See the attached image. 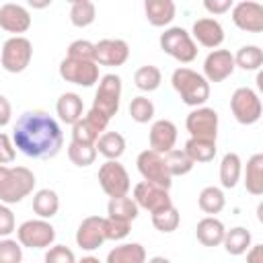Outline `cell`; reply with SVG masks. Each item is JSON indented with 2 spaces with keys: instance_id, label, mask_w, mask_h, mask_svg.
Returning <instances> with one entry per match:
<instances>
[{
  "instance_id": "obj_23",
  "label": "cell",
  "mask_w": 263,
  "mask_h": 263,
  "mask_svg": "<svg viewBox=\"0 0 263 263\" xmlns=\"http://www.w3.org/2000/svg\"><path fill=\"white\" fill-rule=\"evenodd\" d=\"M144 12L152 27H166L177 14V4L173 0H146Z\"/></svg>"
},
{
  "instance_id": "obj_18",
  "label": "cell",
  "mask_w": 263,
  "mask_h": 263,
  "mask_svg": "<svg viewBox=\"0 0 263 263\" xmlns=\"http://www.w3.org/2000/svg\"><path fill=\"white\" fill-rule=\"evenodd\" d=\"M129 58V45L123 39H101L95 43L97 66H123Z\"/></svg>"
},
{
  "instance_id": "obj_1",
  "label": "cell",
  "mask_w": 263,
  "mask_h": 263,
  "mask_svg": "<svg viewBox=\"0 0 263 263\" xmlns=\"http://www.w3.org/2000/svg\"><path fill=\"white\" fill-rule=\"evenodd\" d=\"M10 138L14 148L29 158H53L64 146L60 123L45 111H25L16 119Z\"/></svg>"
},
{
  "instance_id": "obj_9",
  "label": "cell",
  "mask_w": 263,
  "mask_h": 263,
  "mask_svg": "<svg viewBox=\"0 0 263 263\" xmlns=\"http://www.w3.org/2000/svg\"><path fill=\"white\" fill-rule=\"evenodd\" d=\"M136 166H138V173L142 175L144 181L152 183V185H158L162 189H171L173 185V177L168 175L166 171V164H164V156L154 152V150H142L136 158Z\"/></svg>"
},
{
  "instance_id": "obj_37",
  "label": "cell",
  "mask_w": 263,
  "mask_h": 263,
  "mask_svg": "<svg viewBox=\"0 0 263 263\" xmlns=\"http://www.w3.org/2000/svg\"><path fill=\"white\" fill-rule=\"evenodd\" d=\"M150 218H152V226L158 232H164V234L175 232L179 228V224H181V214H179V210L175 205H166V208H162L158 212H152Z\"/></svg>"
},
{
  "instance_id": "obj_14",
  "label": "cell",
  "mask_w": 263,
  "mask_h": 263,
  "mask_svg": "<svg viewBox=\"0 0 263 263\" xmlns=\"http://www.w3.org/2000/svg\"><path fill=\"white\" fill-rule=\"evenodd\" d=\"M138 208L146 210V212H158L166 205H173V199L168 195V189H162L158 185H152L148 181H140L136 187H134V197Z\"/></svg>"
},
{
  "instance_id": "obj_41",
  "label": "cell",
  "mask_w": 263,
  "mask_h": 263,
  "mask_svg": "<svg viewBox=\"0 0 263 263\" xmlns=\"http://www.w3.org/2000/svg\"><path fill=\"white\" fill-rule=\"evenodd\" d=\"M66 58L80 62H95V43H90L88 39H76L68 45Z\"/></svg>"
},
{
  "instance_id": "obj_8",
  "label": "cell",
  "mask_w": 263,
  "mask_h": 263,
  "mask_svg": "<svg viewBox=\"0 0 263 263\" xmlns=\"http://www.w3.org/2000/svg\"><path fill=\"white\" fill-rule=\"evenodd\" d=\"M16 240L27 249H49L55 240V228L43 218L25 220L16 228Z\"/></svg>"
},
{
  "instance_id": "obj_27",
  "label": "cell",
  "mask_w": 263,
  "mask_h": 263,
  "mask_svg": "<svg viewBox=\"0 0 263 263\" xmlns=\"http://www.w3.org/2000/svg\"><path fill=\"white\" fill-rule=\"evenodd\" d=\"M240 175H242L240 156L236 152H226L222 156V162H220V185L224 189H232L240 181Z\"/></svg>"
},
{
  "instance_id": "obj_40",
  "label": "cell",
  "mask_w": 263,
  "mask_h": 263,
  "mask_svg": "<svg viewBox=\"0 0 263 263\" xmlns=\"http://www.w3.org/2000/svg\"><path fill=\"white\" fill-rule=\"evenodd\" d=\"M129 117L136 123H148V121H152V117H154V103L148 97H144V95L134 97L132 103H129Z\"/></svg>"
},
{
  "instance_id": "obj_45",
  "label": "cell",
  "mask_w": 263,
  "mask_h": 263,
  "mask_svg": "<svg viewBox=\"0 0 263 263\" xmlns=\"http://www.w3.org/2000/svg\"><path fill=\"white\" fill-rule=\"evenodd\" d=\"M14 230H16V220H14V214H12L10 205L0 203V236L8 238Z\"/></svg>"
},
{
  "instance_id": "obj_50",
  "label": "cell",
  "mask_w": 263,
  "mask_h": 263,
  "mask_svg": "<svg viewBox=\"0 0 263 263\" xmlns=\"http://www.w3.org/2000/svg\"><path fill=\"white\" fill-rule=\"evenodd\" d=\"M76 263H103V261L99 257H95V255H86L82 259H76Z\"/></svg>"
},
{
  "instance_id": "obj_35",
  "label": "cell",
  "mask_w": 263,
  "mask_h": 263,
  "mask_svg": "<svg viewBox=\"0 0 263 263\" xmlns=\"http://www.w3.org/2000/svg\"><path fill=\"white\" fill-rule=\"evenodd\" d=\"M234 55V66L247 72H255L263 66V49L259 45H242Z\"/></svg>"
},
{
  "instance_id": "obj_16",
  "label": "cell",
  "mask_w": 263,
  "mask_h": 263,
  "mask_svg": "<svg viewBox=\"0 0 263 263\" xmlns=\"http://www.w3.org/2000/svg\"><path fill=\"white\" fill-rule=\"evenodd\" d=\"M234 55L228 49H212L203 60V78L208 82H222L234 72Z\"/></svg>"
},
{
  "instance_id": "obj_20",
  "label": "cell",
  "mask_w": 263,
  "mask_h": 263,
  "mask_svg": "<svg viewBox=\"0 0 263 263\" xmlns=\"http://www.w3.org/2000/svg\"><path fill=\"white\" fill-rule=\"evenodd\" d=\"M0 29L6 33H12V37H18L21 33H27L31 29V14L23 4L6 2L0 6Z\"/></svg>"
},
{
  "instance_id": "obj_34",
  "label": "cell",
  "mask_w": 263,
  "mask_h": 263,
  "mask_svg": "<svg viewBox=\"0 0 263 263\" xmlns=\"http://www.w3.org/2000/svg\"><path fill=\"white\" fill-rule=\"evenodd\" d=\"M97 18V6L90 0H74L70 4V23L78 29L92 25Z\"/></svg>"
},
{
  "instance_id": "obj_17",
  "label": "cell",
  "mask_w": 263,
  "mask_h": 263,
  "mask_svg": "<svg viewBox=\"0 0 263 263\" xmlns=\"http://www.w3.org/2000/svg\"><path fill=\"white\" fill-rule=\"evenodd\" d=\"M105 218L103 216H86L76 228V245L82 251H97L105 242Z\"/></svg>"
},
{
  "instance_id": "obj_12",
  "label": "cell",
  "mask_w": 263,
  "mask_h": 263,
  "mask_svg": "<svg viewBox=\"0 0 263 263\" xmlns=\"http://www.w3.org/2000/svg\"><path fill=\"white\" fill-rule=\"evenodd\" d=\"M60 76L66 82L88 88L95 82H99V66L95 62H80V60L64 58L60 62Z\"/></svg>"
},
{
  "instance_id": "obj_19",
  "label": "cell",
  "mask_w": 263,
  "mask_h": 263,
  "mask_svg": "<svg viewBox=\"0 0 263 263\" xmlns=\"http://www.w3.org/2000/svg\"><path fill=\"white\" fill-rule=\"evenodd\" d=\"M191 39L195 41V45H203L208 49H218L224 41V27L220 25L218 18H212V16H203V18H197L191 27Z\"/></svg>"
},
{
  "instance_id": "obj_51",
  "label": "cell",
  "mask_w": 263,
  "mask_h": 263,
  "mask_svg": "<svg viewBox=\"0 0 263 263\" xmlns=\"http://www.w3.org/2000/svg\"><path fill=\"white\" fill-rule=\"evenodd\" d=\"M146 263H171L166 257H162V255H156V257H152V259H148Z\"/></svg>"
},
{
  "instance_id": "obj_3",
  "label": "cell",
  "mask_w": 263,
  "mask_h": 263,
  "mask_svg": "<svg viewBox=\"0 0 263 263\" xmlns=\"http://www.w3.org/2000/svg\"><path fill=\"white\" fill-rule=\"evenodd\" d=\"M171 84L175 88V92L181 97V101L189 107H203L205 101L210 99V82L195 70L181 66L173 72L171 76Z\"/></svg>"
},
{
  "instance_id": "obj_44",
  "label": "cell",
  "mask_w": 263,
  "mask_h": 263,
  "mask_svg": "<svg viewBox=\"0 0 263 263\" xmlns=\"http://www.w3.org/2000/svg\"><path fill=\"white\" fill-rule=\"evenodd\" d=\"M129 222L117 220V218H105V238L107 240H123L129 234Z\"/></svg>"
},
{
  "instance_id": "obj_21",
  "label": "cell",
  "mask_w": 263,
  "mask_h": 263,
  "mask_svg": "<svg viewBox=\"0 0 263 263\" xmlns=\"http://www.w3.org/2000/svg\"><path fill=\"white\" fill-rule=\"evenodd\" d=\"M148 140H150V150L158 154H166L177 144V125L171 119H156L150 125Z\"/></svg>"
},
{
  "instance_id": "obj_4",
  "label": "cell",
  "mask_w": 263,
  "mask_h": 263,
  "mask_svg": "<svg viewBox=\"0 0 263 263\" xmlns=\"http://www.w3.org/2000/svg\"><path fill=\"white\" fill-rule=\"evenodd\" d=\"M158 45L166 55H171L181 64H191L197 58V45L191 39L189 31L183 27L164 29V33H160L158 37Z\"/></svg>"
},
{
  "instance_id": "obj_30",
  "label": "cell",
  "mask_w": 263,
  "mask_h": 263,
  "mask_svg": "<svg viewBox=\"0 0 263 263\" xmlns=\"http://www.w3.org/2000/svg\"><path fill=\"white\" fill-rule=\"evenodd\" d=\"M60 210V197L53 189H39L33 193V212L43 218V220H49L58 214Z\"/></svg>"
},
{
  "instance_id": "obj_39",
  "label": "cell",
  "mask_w": 263,
  "mask_h": 263,
  "mask_svg": "<svg viewBox=\"0 0 263 263\" xmlns=\"http://www.w3.org/2000/svg\"><path fill=\"white\" fill-rule=\"evenodd\" d=\"M68 158L72 164L84 168L90 166L97 160V148L88 146V144H78V142H70L68 144Z\"/></svg>"
},
{
  "instance_id": "obj_38",
  "label": "cell",
  "mask_w": 263,
  "mask_h": 263,
  "mask_svg": "<svg viewBox=\"0 0 263 263\" xmlns=\"http://www.w3.org/2000/svg\"><path fill=\"white\" fill-rule=\"evenodd\" d=\"M160 82H162V74H160V70H158L156 66H152V64H146V66L138 68L136 74H134V84H136V88H140V90H144V92L156 90V88L160 86Z\"/></svg>"
},
{
  "instance_id": "obj_31",
  "label": "cell",
  "mask_w": 263,
  "mask_h": 263,
  "mask_svg": "<svg viewBox=\"0 0 263 263\" xmlns=\"http://www.w3.org/2000/svg\"><path fill=\"white\" fill-rule=\"evenodd\" d=\"M197 205L201 212H205L208 216H216L224 210L226 205V197H224V191L216 185H208L199 191V197H197Z\"/></svg>"
},
{
  "instance_id": "obj_24",
  "label": "cell",
  "mask_w": 263,
  "mask_h": 263,
  "mask_svg": "<svg viewBox=\"0 0 263 263\" xmlns=\"http://www.w3.org/2000/svg\"><path fill=\"white\" fill-rule=\"evenodd\" d=\"M55 113H58L60 121H64L68 125H74L84 115L82 97L76 95V92H64V95H60V99L55 103Z\"/></svg>"
},
{
  "instance_id": "obj_42",
  "label": "cell",
  "mask_w": 263,
  "mask_h": 263,
  "mask_svg": "<svg viewBox=\"0 0 263 263\" xmlns=\"http://www.w3.org/2000/svg\"><path fill=\"white\" fill-rule=\"evenodd\" d=\"M0 263H23V247L14 238L0 240Z\"/></svg>"
},
{
  "instance_id": "obj_32",
  "label": "cell",
  "mask_w": 263,
  "mask_h": 263,
  "mask_svg": "<svg viewBox=\"0 0 263 263\" xmlns=\"http://www.w3.org/2000/svg\"><path fill=\"white\" fill-rule=\"evenodd\" d=\"M138 212H140V208L136 205V201L129 195L109 197V203H107L109 218H117V220H123V222H129L132 224L138 218Z\"/></svg>"
},
{
  "instance_id": "obj_29",
  "label": "cell",
  "mask_w": 263,
  "mask_h": 263,
  "mask_svg": "<svg viewBox=\"0 0 263 263\" xmlns=\"http://www.w3.org/2000/svg\"><path fill=\"white\" fill-rule=\"evenodd\" d=\"M245 189L251 195H263V154L257 152L247 160L245 168Z\"/></svg>"
},
{
  "instance_id": "obj_2",
  "label": "cell",
  "mask_w": 263,
  "mask_h": 263,
  "mask_svg": "<svg viewBox=\"0 0 263 263\" xmlns=\"http://www.w3.org/2000/svg\"><path fill=\"white\" fill-rule=\"evenodd\" d=\"M35 175L27 166L0 164V203L12 205L23 201L35 189Z\"/></svg>"
},
{
  "instance_id": "obj_13",
  "label": "cell",
  "mask_w": 263,
  "mask_h": 263,
  "mask_svg": "<svg viewBox=\"0 0 263 263\" xmlns=\"http://www.w3.org/2000/svg\"><path fill=\"white\" fill-rule=\"evenodd\" d=\"M107 125H109V119L90 109L86 115H82V119H78L72 125V142L95 146L99 136L107 129Z\"/></svg>"
},
{
  "instance_id": "obj_49",
  "label": "cell",
  "mask_w": 263,
  "mask_h": 263,
  "mask_svg": "<svg viewBox=\"0 0 263 263\" xmlns=\"http://www.w3.org/2000/svg\"><path fill=\"white\" fill-rule=\"evenodd\" d=\"M247 263H263V245H251L247 251Z\"/></svg>"
},
{
  "instance_id": "obj_53",
  "label": "cell",
  "mask_w": 263,
  "mask_h": 263,
  "mask_svg": "<svg viewBox=\"0 0 263 263\" xmlns=\"http://www.w3.org/2000/svg\"><path fill=\"white\" fill-rule=\"evenodd\" d=\"M257 86H259V90H263V72L257 74Z\"/></svg>"
},
{
  "instance_id": "obj_11",
  "label": "cell",
  "mask_w": 263,
  "mask_h": 263,
  "mask_svg": "<svg viewBox=\"0 0 263 263\" xmlns=\"http://www.w3.org/2000/svg\"><path fill=\"white\" fill-rule=\"evenodd\" d=\"M185 127L189 132V138H199V140H212L216 142L218 138V113L212 107H195L189 111L185 119Z\"/></svg>"
},
{
  "instance_id": "obj_26",
  "label": "cell",
  "mask_w": 263,
  "mask_h": 263,
  "mask_svg": "<svg viewBox=\"0 0 263 263\" xmlns=\"http://www.w3.org/2000/svg\"><path fill=\"white\" fill-rule=\"evenodd\" d=\"M105 263H146V249L140 242H123L107 253Z\"/></svg>"
},
{
  "instance_id": "obj_33",
  "label": "cell",
  "mask_w": 263,
  "mask_h": 263,
  "mask_svg": "<svg viewBox=\"0 0 263 263\" xmlns=\"http://www.w3.org/2000/svg\"><path fill=\"white\" fill-rule=\"evenodd\" d=\"M183 150L193 160V164H197V162H212L214 156H216V152H218L216 142H212V140H199V138H189L185 142V148Z\"/></svg>"
},
{
  "instance_id": "obj_6",
  "label": "cell",
  "mask_w": 263,
  "mask_h": 263,
  "mask_svg": "<svg viewBox=\"0 0 263 263\" xmlns=\"http://www.w3.org/2000/svg\"><path fill=\"white\" fill-rule=\"evenodd\" d=\"M121 103V78L117 74H105L99 78V88L95 92L92 111L101 113L103 117L111 119L119 111Z\"/></svg>"
},
{
  "instance_id": "obj_28",
  "label": "cell",
  "mask_w": 263,
  "mask_h": 263,
  "mask_svg": "<svg viewBox=\"0 0 263 263\" xmlns=\"http://www.w3.org/2000/svg\"><path fill=\"white\" fill-rule=\"evenodd\" d=\"M222 245H224V249H226L228 255L238 257V255H245V253L251 249L253 236H251V232H249L245 226H234V228L226 230Z\"/></svg>"
},
{
  "instance_id": "obj_5",
  "label": "cell",
  "mask_w": 263,
  "mask_h": 263,
  "mask_svg": "<svg viewBox=\"0 0 263 263\" xmlns=\"http://www.w3.org/2000/svg\"><path fill=\"white\" fill-rule=\"evenodd\" d=\"M33 60V43L18 35V37H8L2 43L0 51V66L10 72V74H21L27 70V66Z\"/></svg>"
},
{
  "instance_id": "obj_10",
  "label": "cell",
  "mask_w": 263,
  "mask_h": 263,
  "mask_svg": "<svg viewBox=\"0 0 263 263\" xmlns=\"http://www.w3.org/2000/svg\"><path fill=\"white\" fill-rule=\"evenodd\" d=\"M99 185L109 197H121L129 193V175L119 160H105L99 166Z\"/></svg>"
},
{
  "instance_id": "obj_43",
  "label": "cell",
  "mask_w": 263,
  "mask_h": 263,
  "mask_svg": "<svg viewBox=\"0 0 263 263\" xmlns=\"http://www.w3.org/2000/svg\"><path fill=\"white\" fill-rule=\"evenodd\" d=\"M45 263H76V255L66 245H51L43 257Z\"/></svg>"
},
{
  "instance_id": "obj_22",
  "label": "cell",
  "mask_w": 263,
  "mask_h": 263,
  "mask_svg": "<svg viewBox=\"0 0 263 263\" xmlns=\"http://www.w3.org/2000/svg\"><path fill=\"white\" fill-rule=\"evenodd\" d=\"M224 234H226V226L216 216H205V218H201L197 222L195 236H197V240L203 247H218V245H222Z\"/></svg>"
},
{
  "instance_id": "obj_48",
  "label": "cell",
  "mask_w": 263,
  "mask_h": 263,
  "mask_svg": "<svg viewBox=\"0 0 263 263\" xmlns=\"http://www.w3.org/2000/svg\"><path fill=\"white\" fill-rule=\"evenodd\" d=\"M10 119H12V105L4 95H0V127L8 125Z\"/></svg>"
},
{
  "instance_id": "obj_52",
  "label": "cell",
  "mask_w": 263,
  "mask_h": 263,
  "mask_svg": "<svg viewBox=\"0 0 263 263\" xmlns=\"http://www.w3.org/2000/svg\"><path fill=\"white\" fill-rule=\"evenodd\" d=\"M51 4V0H47V2H29V6H33V8H45V6H49Z\"/></svg>"
},
{
  "instance_id": "obj_15",
  "label": "cell",
  "mask_w": 263,
  "mask_h": 263,
  "mask_svg": "<svg viewBox=\"0 0 263 263\" xmlns=\"http://www.w3.org/2000/svg\"><path fill=\"white\" fill-rule=\"evenodd\" d=\"M232 23L247 33L263 31V6L255 0H240L232 8Z\"/></svg>"
},
{
  "instance_id": "obj_47",
  "label": "cell",
  "mask_w": 263,
  "mask_h": 263,
  "mask_svg": "<svg viewBox=\"0 0 263 263\" xmlns=\"http://www.w3.org/2000/svg\"><path fill=\"white\" fill-rule=\"evenodd\" d=\"M232 6H234L232 0H205V2H203V8H205L210 14H224V12H228Z\"/></svg>"
},
{
  "instance_id": "obj_7",
  "label": "cell",
  "mask_w": 263,
  "mask_h": 263,
  "mask_svg": "<svg viewBox=\"0 0 263 263\" xmlns=\"http://www.w3.org/2000/svg\"><path fill=\"white\" fill-rule=\"evenodd\" d=\"M230 111L234 119L242 125H253L261 119L263 105L259 95L249 86H238L230 97Z\"/></svg>"
},
{
  "instance_id": "obj_25",
  "label": "cell",
  "mask_w": 263,
  "mask_h": 263,
  "mask_svg": "<svg viewBox=\"0 0 263 263\" xmlns=\"http://www.w3.org/2000/svg\"><path fill=\"white\" fill-rule=\"evenodd\" d=\"M95 148L97 154H103L107 160H119L125 152V138L119 132H103Z\"/></svg>"
},
{
  "instance_id": "obj_46",
  "label": "cell",
  "mask_w": 263,
  "mask_h": 263,
  "mask_svg": "<svg viewBox=\"0 0 263 263\" xmlns=\"http://www.w3.org/2000/svg\"><path fill=\"white\" fill-rule=\"evenodd\" d=\"M16 158V148H14V142L8 134H2L0 132V164H10L14 162Z\"/></svg>"
},
{
  "instance_id": "obj_36",
  "label": "cell",
  "mask_w": 263,
  "mask_h": 263,
  "mask_svg": "<svg viewBox=\"0 0 263 263\" xmlns=\"http://www.w3.org/2000/svg\"><path fill=\"white\" fill-rule=\"evenodd\" d=\"M164 156V164H166V171L171 177H181V175H187L193 171V160L187 156V152L183 148H173L171 152L162 154Z\"/></svg>"
}]
</instances>
